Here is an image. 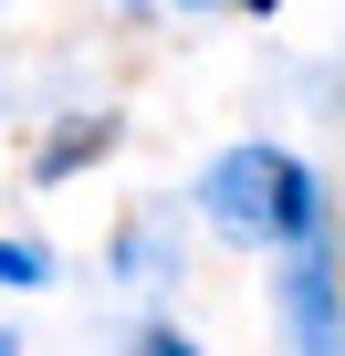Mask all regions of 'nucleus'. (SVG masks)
I'll return each mask as SVG.
<instances>
[{
    "label": "nucleus",
    "instance_id": "1",
    "mask_svg": "<svg viewBox=\"0 0 345 356\" xmlns=\"http://www.w3.org/2000/svg\"><path fill=\"white\" fill-rule=\"evenodd\" d=\"M210 210H220L230 231H272V241L314 252V178H303L283 147H241V157H220V168H210Z\"/></svg>",
    "mask_w": 345,
    "mask_h": 356
},
{
    "label": "nucleus",
    "instance_id": "2",
    "mask_svg": "<svg viewBox=\"0 0 345 356\" xmlns=\"http://www.w3.org/2000/svg\"><path fill=\"white\" fill-rule=\"evenodd\" d=\"M283 304H293V346H303V356H335V283H324V252H293Z\"/></svg>",
    "mask_w": 345,
    "mask_h": 356
},
{
    "label": "nucleus",
    "instance_id": "3",
    "mask_svg": "<svg viewBox=\"0 0 345 356\" xmlns=\"http://www.w3.org/2000/svg\"><path fill=\"white\" fill-rule=\"evenodd\" d=\"M105 136H115V126H105V115H94V126H74V136H63V147H53V157H42V168H74V157H94V147H105Z\"/></svg>",
    "mask_w": 345,
    "mask_h": 356
},
{
    "label": "nucleus",
    "instance_id": "4",
    "mask_svg": "<svg viewBox=\"0 0 345 356\" xmlns=\"http://www.w3.org/2000/svg\"><path fill=\"white\" fill-rule=\"evenodd\" d=\"M146 356H199L189 335H167V325H146Z\"/></svg>",
    "mask_w": 345,
    "mask_h": 356
},
{
    "label": "nucleus",
    "instance_id": "5",
    "mask_svg": "<svg viewBox=\"0 0 345 356\" xmlns=\"http://www.w3.org/2000/svg\"><path fill=\"white\" fill-rule=\"evenodd\" d=\"M241 11H272V0H241Z\"/></svg>",
    "mask_w": 345,
    "mask_h": 356
},
{
    "label": "nucleus",
    "instance_id": "6",
    "mask_svg": "<svg viewBox=\"0 0 345 356\" xmlns=\"http://www.w3.org/2000/svg\"><path fill=\"white\" fill-rule=\"evenodd\" d=\"M0 356H11V346H0Z\"/></svg>",
    "mask_w": 345,
    "mask_h": 356
},
{
    "label": "nucleus",
    "instance_id": "7",
    "mask_svg": "<svg viewBox=\"0 0 345 356\" xmlns=\"http://www.w3.org/2000/svg\"><path fill=\"white\" fill-rule=\"evenodd\" d=\"M335 293H345V283H335Z\"/></svg>",
    "mask_w": 345,
    "mask_h": 356
}]
</instances>
